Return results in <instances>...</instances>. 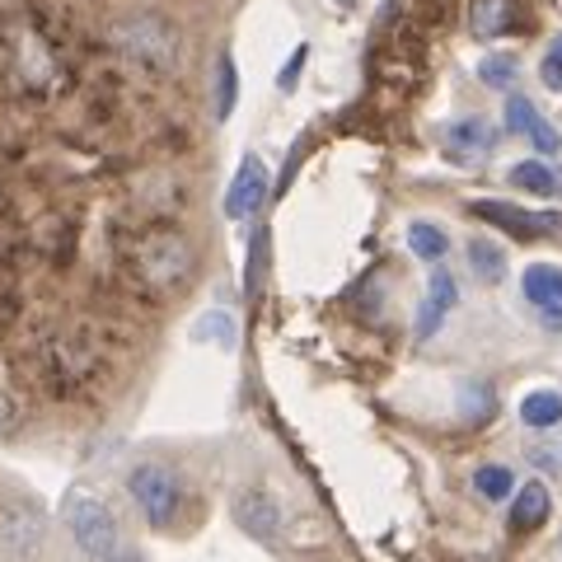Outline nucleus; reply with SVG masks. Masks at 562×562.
<instances>
[{
	"instance_id": "6e6552de",
	"label": "nucleus",
	"mask_w": 562,
	"mask_h": 562,
	"mask_svg": "<svg viewBox=\"0 0 562 562\" xmlns=\"http://www.w3.org/2000/svg\"><path fill=\"white\" fill-rule=\"evenodd\" d=\"M446 155L454 165H479L492 155V146H497V132H492L487 117H460L446 127Z\"/></svg>"
},
{
	"instance_id": "9b49d317",
	"label": "nucleus",
	"mask_w": 562,
	"mask_h": 562,
	"mask_svg": "<svg viewBox=\"0 0 562 562\" xmlns=\"http://www.w3.org/2000/svg\"><path fill=\"white\" fill-rule=\"evenodd\" d=\"M469 211H473V216H483L487 225H497V231L516 235V239H543V235H539V211H520V206H512V202H492V198L473 202Z\"/></svg>"
},
{
	"instance_id": "39448f33",
	"label": "nucleus",
	"mask_w": 562,
	"mask_h": 562,
	"mask_svg": "<svg viewBox=\"0 0 562 562\" xmlns=\"http://www.w3.org/2000/svg\"><path fill=\"white\" fill-rule=\"evenodd\" d=\"M231 516H235V525L249 539H258V543H281V530H286V506L277 502V492H268V487H239L235 492V502H231Z\"/></svg>"
},
{
	"instance_id": "412c9836",
	"label": "nucleus",
	"mask_w": 562,
	"mask_h": 562,
	"mask_svg": "<svg viewBox=\"0 0 562 562\" xmlns=\"http://www.w3.org/2000/svg\"><path fill=\"white\" fill-rule=\"evenodd\" d=\"M539 122V109L525 94H512L506 99V117H502V132H512V136H530V127Z\"/></svg>"
},
{
	"instance_id": "6ab92c4d",
	"label": "nucleus",
	"mask_w": 562,
	"mask_h": 562,
	"mask_svg": "<svg viewBox=\"0 0 562 562\" xmlns=\"http://www.w3.org/2000/svg\"><path fill=\"white\" fill-rule=\"evenodd\" d=\"M473 492L483 502H512L516 497V473L506 464H479L473 469Z\"/></svg>"
},
{
	"instance_id": "cd10ccee",
	"label": "nucleus",
	"mask_w": 562,
	"mask_h": 562,
	"mask_svg": "<svg viewBox=\"0 0 562 562\" xmlns=\"http://www.w3.org/2000/svg\"><path fill=\"white\" fill-rule=\"evenodd\" d=\"M441 324H446V310H436V305L422 301V310H417V338H431Z\"/></svg>"
},
{
	"instance_id": "a878e982",
	"label": "nucleus",
	"mask_w": 562,
	"mask_h": 562,
	"mask_svg": "<svg viewBox=\"0 0 562 562\" xmlns=\"http://www.w3.org/2000/svg\"><path fill=\"white\" fill-rule=\"evenodd\" d=\"M262 254H268V235L254 239V258H249V272H244V286H249V295H258V286H262Z\"/></svg>"
},
{
	"instance_id": "2eb2a0df",
	"label": "nucleus",
	"mask_w": 562,
	"mask_h": 562,
	"mask_svg": "<svg viewBox=\"0 0 562 562\" xmlns=\"http://www.w3.org/2000/svg\"><path fill=\"white\" fill-rule=\"evenodd\" d=\"M520 422L530 431H553L562 422V394L558 390H535L520 398Z\"/></svg>"
},
{
	"instance_id": "4be33fe9",
	"label": "nucleus",
	"mask_w": 562,
	"mask_h": 562,
	"mask_svg": "<svg viewBox=\"0 0 562 562\" xmlns=\"http://www.w3.org/2000/svg\"><path fill=\"white\" fill-rule=\"evenodd\" d=\"M516 76H520V66L512 57H483L479 61V80L487 85V90H512Z\"/></svg>"
},
{
	"instance_id": "423d86ee",
	"label": "nucleus",
	"mask_w": 562,
	"mask_h": 562,
	"mask_svg": "<svg viewBox=\"0 0 562 562\" xmlns=\"http://www.w3.org/2000/svg\"><path fill=\"white\" fill-rule=\"evenodd\" d=\"M43 535H47V520L33 502L14 497L0 506V558L5 562H24L43 549Z\"/></svg>"
},
{
	"instance_id": "ddd939ff",
	"label": "nucleus",
	"mask_w": 562,
	"mask_h": 562,
	"mask_svg": "<svg viewBox=\"0 0 562 562\" xmlns=\"http://www.w3.org/2000/svg\"><path fill=\"white\" fill-rule=\"evenodd\" d=\"M460 417L464 427H487L497 417V390L487 380H464L460 384Z\"/></svg>"
},
{
	"instance_id": "20e7f679",
	"label": "nucleus",
	"mask_w": 562,
	"mask_h": 562,
	"mask_svg": "<svg viewBox=\"0 0 562 562\" xmlns=\"http://www.w3.org/2000/svg\"><path fill=\"white\" fill-rule=\"evenodd\" d=\"M113 43L122 47V57L150 70H173L183 57V38L165 14H127L113 29Z\"/></svg>"
},
{
	"instance_id": "0eeeda50",
	"label": "nucleus",
	"mask_w": 562,
	"mask_h": 562,
	"mask_svg": "<svg viewBox=\"0 0 562 562\" xmlns=\"http://www.w3.org/2000/svg\"><path fill=\"white\" fill-rule=\"evenodd\" d=\"M268 198H272L268 165H262L258 155H244L235 183H231V192H225V216H231V221H249V216H258V211L268 206Z\"/></svg>"
},
{
	"instance_id": "4468645a",
	"label": "nucleus",
	"mask_w": 562,
	"mask_h": 562,
	"mask_svg": "<svg viewBox=\"0 0 562 562\" xmlns=\"http://www.w3.org/2000/svg\"><path fill=\"white\" fill-rule=\"evenodd\" d=\"M464 258H469V272L479 277L483 286H497V281L506 277V254H502V244L473 235V239L464 244Z\"/></svg>"
},
{
	"instance_id": "aec40b11",
	"label": "nucleus",
	"mask_w": 562,
	"mask_h": 562,
	"mask_svg": "<svg viewBox=\"0 0 562 562\" xmlns=\"http://www.w3.org/2000/svg\"><path fill=\"white\" fill-rule=\"evenodd\" d=\"M427 305H436V310H454L460 305V286H454V277H450V268L446 262H436L431 268V281H427Z\"/></svg>"
},
{
	"instance_id": "bb28decb",
	"label": "nucleus",
	"mask_w": 562,
	"mask_h": 562,
	"mask_svg": "<svg viewBox=\"0 0 562 562\" xmlns=\"http://www.w3.org/2000/svg\"><path fill=\"white\" fill-rule=\"evenodd\" d=\"M24 427V408L10 394H0V436H14Z\"/></svg>"
},
{
	"instance_id": "9d476101",
	"label": "nucleus",
	"mask_w": 562,
	"mask_h": 562,
	"mask_svg": "<svg viewBox=\"0 0 562 562\" xmlns=\"http://www.w3.org/2000/svg\"><path fill=\"white\" fill-rule=\"evenodd\" d=\"M516 24H520L516 0H469L473 38H502V33H516Z\"/></svg>"
},
{
	"instance_id": "b1692460",
	"label": "nucleus",
	"mask_w": 562,
	"mask_h": 562,
	"mask_svg": "<svg viewBox=\"0 0 562 562\" xmlns=\"http://www.w3.org/2000/svg\"><path fill=\"white\" fill-rule=\"evenodd\" d=\"M539 80H543V85H549V90H553V94L562 90V33H558V38H553V47H549V52H543V61H539Z\"/></svg>"
},
{
	"instance_id": "f3484780",
	"label": "nucleus",
	"mask_w": 562,
	"mask_h": 562,
	"mask_svg": "<svg viewBox=\"0 0 562 562\" xmlns=\"http://www.w3.org/2000/svg\"><path fill=\"white\" fill-rule=\"evenodd\" d=\"M512 183L520 192H535V198H553V192H562V173L553 165H543V160H520L512 169Z\"/></svg>"
},
{
	"instance_id": "a211bd4d",
	"label": "nucleus",
	"mask_w": 562,
	"mask_h": 562,
	"mask_svg": "<svg viewBox=\"0 0 562 562\" xmlns=\"http://www.w3.org/2000/svg\"><path fill=\"white\" fill-rule=\"evenodd\" d=\"M408 249L422 258V262H446V254H450V235L441 231V225H431V221H413L408 225Z\"/></svg>"
},
{
	"instance_id": "1a4fd4ad",
	"label": "nucleus",
	"mask_w": 562,
	"mask_h": 562,
	"mask_svg": "<svg viewBox=\"0 0 562 562\" xmlns=\"http://www.w3.org/2000/svg\"><path fill=\"white\" fill-rule=\"evenodd\" d=\"M553 516V492L543 487L539 479L530 483H520L516 487V497H512V516H506V525H512V535H535L543 530Z\"/></svg>"
},
{
	"instance_id": "dca6fc26",
	"label": "nucleus",
	"mask_w": 562,
	"mask_h": 562,
	"mask_svg": "<svg viewBox=\"0 0 562 562\" xmlns=\"http://www.w3.org/2000/svg\"><path fill=\"white\" fill-rule=\"evenodd\" d=\"M235 103H239V66H235V52L221 47L216 57V122H231L235 117Z\"/></svg>"
},
{
	"instance_id": "5701e85b",
	"label": "nucleus",
	"mask_w": 562,
	"mask_h": 562,
	"mask_svg": "<svg viewBox=\"0 0 562 562\" xmlns=\"http://www.w3.org/2000/svg\"><path fill=\"white\" fill-rule=\"evenodd\" d=\"M305 61H310V43H301V47H295V52H291V57H286V66H281V70H277V90H281V94H295V90H301Z\"/></svg>"
},
{
	"instance_id": "7ed1b4c3",
	"label": "nucleus",
	"mask_w": 562,
	"mask_h": 562,
	"mask_svg": "<svg viewBox=\"0 0 562 562\" xmlns=\"http://www.w3.org/2000/svg\"><path fill=\"white\" fill-rule=\"evenodd\" d=\"M127 497L150 530H173L183 516V473L165 460H136L127 469Z\"/></svg>"
},
{
	"instance_id": "f8f14e48",
	"label": "nucleus",
	"mask_w": 562,
	"mask_h": 562,
	"mask_svg": "<svg viewBox=\"0 0 562 562\" xmlns=\"http://www.w3.org/2000/svg\"><path fill=\"white\" fill-rule=\"evenodd\" d=\"M520 291L539 314L562 310V268H553V262H530L525 277H520Z\"/></svg>"
},
{
	"instance_id": "f03ea898",
	"label": "nucleus",
	"mask_w": 562,
	"mask_h": 562,
	"mask_svg": "<svg viewBox=\"0 0 562 562\" xmlns=\"http://www.w3.org/2000/svg\"><path fill=\"white\" fill-rule=\"evenodd\" d=\"M61 520L70 530V543L90 558V562H122L127 543H122V525L113 516V506L94 497L90 487H70L61 497Z\"/></svg>"
},
{
	"instance_id": "f257e3e1",
	"label": "nucleus",
	"mask_w": 562,
	"mask_h": 562,
	"mask_svg": "<svg viewBox=\"0 0 562 562\" xmlns=\"http://www.w3.org/2000/svg\"><path fill=\"white\" fill-rule=\"evenodd\" d=\"M127 268H132V277L150 295H169L173 286H183V281L192 277V268H198V254H192V239L183 231L155 225V231H146L132 244Z\"/></svg>"
},
{
	"instance_id": "c85d7f7f",
	"label": "nucleus",
	"mask_w": 562,
	"mask_h": 562,
	"mask_svg": "<svg viewBox=\"0 0 562 562\" xmlns=\"http://www.w3.org/2000/svg\"><path fill=\"white\" fill-rule=\"evenodd\" d=\"M338 5H342V10H351V5H357V0H338Z\"/></svg>"
},
{
	"instance_id": "393cba45",
	"label": "nucleus",
	"mask_w": 562,
	"mask_h": 562,
	"mask_svg": "<svg viewBox=\"0 0 562 562\" xmlns=\"http://www.w3.org/2000/svg\"><path fill=\"white\" fill-rule=\"evenodd\" d=\"M530 146L539 150V155H558L562 150V136H558V127H553V122H535V127H530Z\"/></svg>"
}]
</instances>
